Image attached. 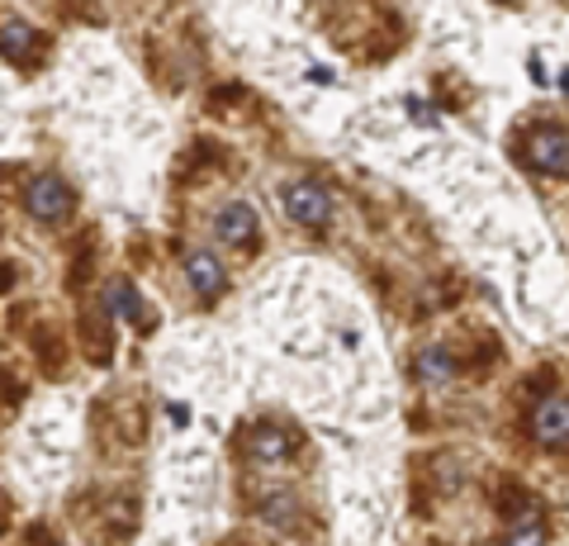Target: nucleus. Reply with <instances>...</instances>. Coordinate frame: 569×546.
I'll return each mask as SVG.
<instances>
[{"label": "nucleus", "mask_w": 569, "mask_h": 546, "mask_svg": "<svg viewBox=\"0 0 569 546\" xmlns=\"http://www.w3.org/2000/svg\"><path fill=\"white\" fill-rule=\"evenodd\" d=\"M261 518L276 523L280 533H299V508H295L290 495H271V499H266V504H261Z\"/></svg>", "instance_id": "9b49d317"}, {"label": "nucleus", "mask_w": 569, "mask_h": 546, "mask_svg": "<svg viewBox=\"0 0 569 546\" xmlns=\"http://www.w3.org/2000/svg\"><path fill=\"white\" fill-rule=\"evenodd\" d=\"M531 437L541 447H565L569 443V395H546L531 409Z\"/></svg>", "instance_id": "20e7f679"}, {"label": "nucleus", "mask_w": 569, "mask_h": 546, "mask_svg": "<svg viewBox=\"0 0 569 546\" xmlns=\"http://www.w3.org/2000/svg\"><path fill=\"white\" fill-rule=\"evenodd\" d=\"M213 234H219V242H228V248H247V242L257 238V209L252 205H223L219 219H213Z\"/></svg>", "instance_id": "423d86ee"}, {"label": "nucleus", "mask_w": 569, "mask_h": 546, "mask_svg": "<svg viewBox=\"0 0 569 546\" xmlns=\"http://www.w3.org/2000/svg\"><path fill=\"white\" fill-rule=\"evenodd\" d=\"M290 451H295V437L276 428V423H261V428L247 437V456L261 466H280V461H290Z\"/></svg>", "instance_id": "0eeeda50"}, {"label": "nucleus", "mask_w": 569, "mask_h": 546, "mask_svg": "<svg viewBox=\"0 0 569 546\" xmlns=\"http://www.w3.org/2000/svg\"><path fill=\"white\" fill-rule=\"evenodd\" d=\"M186 276L200 299H219L228 290V267L213 252H186Z\"/></svg>", "instance_id": "39448f33"}, {"label": "nucleus", "mask_w": 569, "mask_h": 546, "mask_svg": "<svg viewBox=\"0 0 569 546\" xmlns=\"http://www.w3.org/2000/svg\"><path fill=\"white\" fill-rule=\"evenodd\" d=\"M413 376L422 385H432V390H441V385L456 380V357H451L447 347H422L418 357H413Z\"/></svg>", "instance_id": "6e6552de"}, {"label": "nucleus", "mask_w": 569, "mask_h": 546, "mask_svg": "<svg viewBox=\"0 0 569 546\" xmlns=\"http://www.w3.org/2000/svg\"><path fill=\"white\" fill-rule=\"evenodd\" d=\"M71 186L67 181H58V176H33L29 181V190H24V209L39 224H62L67 215H71Z\"/></svg>", "instance_id": "f03ea898"}, {"label": "nucleus", "mask_w": 569, "mask_h": 546, "mask_svg": "<svg viewBox=\"0 0 569 546\" xmlns=\"http://www.w3.org/2000/svg\"><path fill=\"white\" fill-rule=\"evenodd\" d=\"M527 162L546 171V176H565L569 171V133L546 125V129H531L527 138Z\"/></svg>", "instance_id": "7ed1b4c3"}, {"label": "nucleus", "mask_w": 569, "mask_h": 546, "mask_svg": "<svg viewBox=\"0 0 569 546\" xmlns=\"http://www.w3.org/2000/svg\"><path fill=\"white\" fill-rule=\"evenodd\" d=\"M284 215H290V224H299V228H328L332 200L318 181H290L284 186Z\"/></svg>", "instance_id": "f257e3e1"}, {"label": "nucleus", "mask_w": 569, "mask_h": 546, "mask_svg": "<svg viewBox=\"0 0 569 546\" xmlns=\"http://www.w3.org/2000/svg\"><path fill=\"white\" fill-rule=\"evenodd\" d=\"M110 314H119V319H129V324L142 319V299H138V290L129 286V280H114L110 286Z\"/></svg>", "instance_id": "f8f14e48"}, {"label": "nucleus", "mask_w": 569, "mask_h": 546, "mask_svg": "<svg viewBox=\"0 0 569 546\" xmlns=\"http://www.w3.org/2000/svg\"><path fill=\"white\" fill-rule=\"evenodd\" d=\"M503 546H546V523L537 508H518L503 527Z\"/></svg>", "instance_id": "1a4fd4ad"}, {"label": "nucleus", "mask_w": 569, "mask_h": 546, "mask_svg": "<svg viewBox=\"0 0 569 546\" xmlns=\"http://www.w3.org/2000/svg\"><path fill=\"white\" fill-rule=\"evenodd\" d=\"M0 52H6L10 62H29L33 52H39V33H33L29 24H20V20L0 24Z\"/></svg>", "instance_id": "9d476101"}, {"label": "nucleus", "mask_w": 569, "mask_h": 546, "mask_svg": "<svg viewBox=\"0 0 569 546\" xmlns=\"http://www.w3.org/2000/svg\"><path fill=\"white\" fill-rule=\"evenodd\" d=\"M560 86H565V91H569V67H565V77H560Z\"/></svg>", "instance_id": "ddd939ff"}]
</instances>
